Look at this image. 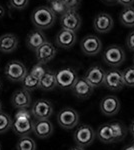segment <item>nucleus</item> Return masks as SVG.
Listing matches in <instances>:
<instances>
[{
    "label": "nucleus",
    "mask_w": 134,
    "mask_h": 150,
    "mask_svg": "<svg viewBox=\"0 0 134 150\" xmlns=\"http://www.w3.org/2000/svg\"><path fill=\"white\" fill-rule=\"evenodd\" d=\"M11 128L14 133L19 136H27L32 132L33 121L32 114L27 109H19L14 115V120L12 121Z\"/></svg>",
    "instance_id": "f257e3e1"
},
{
    "label": "nucleus",
    "mask_w": 134,
    "mask_h": 150,
    "mask_svg": "<svg viewBox=\"0 0 134 150\" xmlns=\"http://www.w3.org/2000/svg\"><path fill=\"white\" fill-rule=\"evenodd\" d=\"M31 21L37 29L45 30L54 25L56 15L48 6H38L31 14Z\"/></svg>",
    "instance_id": "f03ea898"
},
{
    "label": "nucleus",
    "mask_w": 134,
    "mask_h": 150,
    "mask_svg": "<svg viewBox=\"0 0 134 150\" xmlns=\"http://www.w3.org/2000/svg\"><path fill=\"white\" fill-rule=\"evenodd\" d=\"M102 58L108 66L112 68H117L125 61V52L123 48L119 45H109L104 50Z\"/></svg>",
    "instance_id": "7ed1b4c3"
},
{
    "label": "nucleus",
    "mask_w": 134,
    "mask_h": 150,
    "mask_svg": "<svg viewBox=\"0 0 134 150\" xmlns=\"http://www.w3.org/2000/svg\"><path fill=\"white\" fill-rule=\"evenodd\" d=\"M55 78L58 87H60L61 89H72L78 76L73 68L65 67L55 72Z\"/></svg>",
    "instance_id": "20e7f679"
},
{
    "label": "nucleus",
    "mask_w": 134,
    "mask_h": 150,
    "mask_svg": "<svg viewBox=\"0 0 134 150\" xmlns=\"http://www.w3.org/2000/svg\"><path fill=\"white\" fill-rule=\"evenodd\" d=\"M95 132L93 128L89 125L82 124L77 127V129L74 132V141L77 146L80 147H87L93 143L95 139Z\"/></svg>",
    "instance_id": "39448f33"
},
{
    "label": "nucleus",
    "mask_w": 134,
    "mask_h": 150,
    "mask_svg": "<svg viewBox=\"0 0 134 150\" xmlns=\"http://www.w3.org/2000/svg\"><path fill=\"white\" fill-rule=\"evenodd\" d=\"M5 76L11 81H22V79L27 74V69L22 62L18 60H11L6 64L4 69Z\"/></svg>",
    "instance_id": "423d86ee"
},
{
    "label": "nucleus",
    "mask_w": 134,
    "mask_h": 150,
    "mask_svg": "<svg viewBox=\"0 0 134 150\" xmlns=\"http://www.w3.org/2000/svg\"><path fill=\"white\" fill-rule=\"evenodd\" d=\"M57 122L64 129H72L78 124L79 115L77 111L72 108H63L57 115Z\"/></svg>",
    "instance_id": "0eeeda50"
},
{
    "label": "nucleus",
    "mask_w": 134,
    "mask_h": 150,
    "mask_svg": "<svg viewBox=\"0 0 134 150\" xmlns=\"http://www.w3.org/2000/svg\"><path fill=\"white\" fill-rule=\"evenodd\" d=\"M82 19L76 10H67L60 16V25L63 29L76 33L81 27Z\"/></svg>",
    "instance_id": "6e6552de"
},
{
    "label": "nucleus",
    "mask_w": 134,
    "mask_h": 150,
    "mask_svg": "<svg viewBox=\"0 0 134 150\" xmlns=\"http://www.w3.org/2000/svg\"><path fill=\"white\" fill-rule=\"evenodd\" d=\"M80 48L83 54L87 56H95L101 51L102 42L96 35L89 34L82 38L80 42Z\"/></svg>",
    "instance_id": "1a4fd4ad"
},
{
    "label": "nucleus",
    "mask_w": 134,
    "mask_h": 150,
    "mask_svg": "<svg viewBox=\"0 0 134 150\" xmlns=\"http://www.w3.org/2000/svg\"><path fill=\"white\" fill-rule=\"evenodd\" d=\"M109 90L111 91H119L123 88L124 81L122 77V72L117 68H112L105 72L104 77V84Z\"/></svg>",
    "instance_id": "9d476101"
},
{
    "label": "nucleus",
    "mask_w": 134,
    "mask_h": 150,
    "mask_svg": "<svg viewBox=\"0 0 134 150\" xmlns=\"http://www.w3.org/2000/svg\"><path fill=\"white\" fill-rule=\"evenodd\" d=\"M105 70L99 65H93L89 67L84 75V78L93 88L103 86L104 77H105Z\"/></svg>",
    "instance_id": "9b49d317"
},
{
    "label": "nucleus",
    "mask_w": 134,
    "mask_h": 150,
    "mask_svg": "<svg viewBox=\"0 0 134 150\" xmlns=\"http://www.w3.org/2000/svg\"><path fill=\"white\" fill-rule=\"evenodd\" d=\"M53 113V106L50 101L46 99H39L35 101L32 105L31 114L37 120L48 119Z\"/></svg>",
    "instance_id": "f8f14e48"
},
{
    "label": "nucleus",
    "mask_w": 134,
    "mask_h": 150,
    "mask_svg": "<svg viewBox=\"0 0 134 150\" xmlns=\"http://www.w3.org/2000/svg\"><path fill=\"white\" fill-rule=\"evenodd\" d=\"M56 53H57L56 47L51 42L46 41L39 48L35 50V56L38 63L44 65L50 62L56 56Z\"/></svg>",
    "instance_id": "ddd939ff"
},
{
    "label": "nucleus",
    "mask_w": 134,
    "mask_h": 150,
    "mask_svg": "<svg viewBox=\"0 0 134 150\" xmlns=\"http://www.w3.org/2000/svg\"><path fill=\"white\" fill-rule=\"evenodd\" d=\"M114 21L110 14L101 12L94 17L93 28L98 33H108L113 28Z\"/></svg>",
    "instance_id": "4468645a"
},
{
    "label": "nucleus",
    "mask_w": 134,
    "mask_h": 150,
    "mask_svg": "<svg viewBox=\"0 0 134 150\" xmlns=\"http://www.w3.org/2000/svg\"><path fill=\"white\" fill-rule=\"evenodd\" d=\"M75 43H76V33L75 32L61 28V30L58 31V33L56 34V46L63 48V49H70L74 46Z\"/></svg>",
    "instance_id": "2eb2a0df"
},
{
    "label": "nucleus",
    "mask_w": 134,
    "mask_h": 150,
    "mask_svg": "<svg viewBox=\"0 0 134 150\" xmlns=\"http://www.w3.org/2000/svg\"><path fill=\"white\" fill-rule=\"evenodd\" d=\"M119 109H120V101L116 96H105L100 101V110L104 115L113 116L117 114Z\"/></svg>",
    "instance_id": "dca6fc26"
},
{
    "label": "nucleus",
    "mask_w": 134,
    "mask_h": 150,
    "mask_svg": "<svg viewBox=\"0 0 134 150\" xmlns=\"http://www.w3.org/2000/svg\"><path fill=\"white\" fill-rule=\"evenodd\" d=\"M93 87L85 80L84 77H78L72 87V92L80 99H87L93 93Z\"/></svg>",
    "instance_id": "f3484780"
},
{
    "label": "nucleus",
    "mask_w": 134,
    "mask_h": 150,
    "mask_svg": "<svg viewBox=\"0 0 134 150\" xmlns=\"http://www.w3.org/2000/svg\"><path fill=\"white\" fill-rule=\"evenodd\" d=\"M11 102L17 109H27L31 105L30 93L25 89H18L12 95Z\"/></svg>",
    "instance_id": "a211bd4d"
},
{
    "label": "nucleus",
    "mask_w": 134,
    "mask_h": 150,
    "mask_svg": "<svg viewBox=\"0 0 134 150\" xmlns=\"http://www.w3.org/2000/svg\"><path fill=\"white\" fill-rule=\"evenodd\" d=\"M34 134L39 138H47L53 133V125L49 119H39L33 122Z\"/></svg>",
    "instance_id": "6ab92c4d"
},
{
    "label": "nucleus",
    "mask_w": 134,
    "mask_h": 150,
    "mask_svg": "<svg viewBox=\"0 0 134 150\" xmlns=\"http://www.w3.org/2000/svg\"><path fill=\"white\" fill-rule=\"evenodd\" d=\"M46 36L43 33L42 30L40 29H36V30H32L29 32V34L26 37V44L27 47L30 50H34L35 51L37 48H39L44 42H46Z\"/></svg>",
    "instance_id": "aec40b11"
},
{
    "label": "nucleus",
    "mask_w": 134,
    "mask_h": 150,
    "mask_svg": "<svg viewBox=\"0 0 134 150\" xmlns=\"http://www.w3.org/2000/svg\"><path fill=\"white\" fill-rule=\"evenodd\" d=\"M18 46V38L12 33H6L0 36V51L3 53H11Z\"/></svg>",
    "instance_id": "412c9836"
},
{
    "label": "nucleus",
    "mask_w": 134,
    "mask_h": 150,
    "mask_svg": "<svg viewBox=\"0 0 134 150\" xmlns=\"http://www.w3.org/2000/svg\"><path fill=\"white\" fill-rule=\"evenodd\" d=\"M96 135L102 143H114V132L110 123H105L99 126Z\"/></svg>",
    "instance_id": "4be33fe9"
},
{
    "label": "nucleus",
    "mask_w": 134,
    "mask_h": 150,
    "mask_svg": "<svg viewBox=\"0 0 134 150\" xmlns=\"http://www.w3.org/2000/svg\"><path fill=\"white\" fill-rule=\"evenodd\" d=\"M56 86H57V84H56L55 73L51 71V70L46 69L44 75L40 79L39 88H41L44 91H50L53 90Z\"/></svg>",
    "instance_id": "5701e85b"
},
{
    "label": "nucleus",
    "mask_w": 134,
    "mask_h": 150,
    "mask_svg": "<svg viewBox=\"0 0 134 150\" xmlns=\"http://www.w3.org/2000/svg\"><path fill=\"white\" fill-rule=\"evenodd\" d=\"M119 20L125 27H134V7H123V9L119 14Z\"/></svg>",
    "instance_id": "b1692460"
},
{
    "label": "nucleus",
    "mask_w": 134,
    "mask_h": 150,
    "mask_svg": "<svg viewBox=\"0 0 134 150\" xmlns=\"http://www.w3.org/2000/svg\"><path fill=\"white\" fill-rule=\"evenodd\" d=\"M39 82L40 80L38 78H36L35 76H33L31 73H28L25 75V77L22 79V86L23 89L27 91H33L35 89L39 88Z\"/></svg>",
    "instance_id": "393cba45"
},
{
    "label": "nucleus",
    "mask_w": 134,
    "mask_h": 150,
    "mask_svg": "<svg viewBox=\"0 0 134 150\" xmlns=\"http://www.w3.org/2000/svg\"><path fill=\"white\" fill-rule=\"evenodd\" d=\"M16 150H36L35 141L29 136H22L17 141Z\"/></svg>",
    "instance_id": "a878e982"
},
{
    "label": "nucleus",
    "mask_w": 134,
    "mask_h": 150,
    "mask_svg": "<svg viewBox=\"0 0 134 150\" xmlns=\"http://www.w3.org/2000/svg\"><path fill=\"white\" fill-rule=\"evenodd\" d=\"M112 128H113L114 132V142H119L120 140H122L126 135V129L125 126L122 123L115 121L110 123Z\"/></svg>",
    "instance_id": "bb28decb"
},
{
    "label": "nucleus",
    "mask_w": 134,
    "mask_h": 150,
    "mask_svg": "<svg viewBox=\"0 0 134 150\" xmlns=\"http://www.w3.org/2000/svg\"><path fill=\"white\" fill-rule=\"evenodd\" d=\"M122 77L124 85L134 88V66L126 67L122 71Z\"/></svg>",
    "instance_id": "cd10ccee"
},
{
    "label": "nucleus",
    "mask_w": 134,
    "mask_h": 150,
    "mask_svg": "<svg viewBox=\"0 0 134 150\" xmlns=\"http://www.w3.org/2000/svg\"><path fill=\"white\" fill-rule=\"evenodd\" d=\"M12 119L8 114L4 112H0V134L5 133L11 128Z\"/></svg>",
    "instance_id": "c85d7f7f"
},
{
    "label": "nucleus",
    "mask_w": 134,
    "mask_h": 150,
    "mask_svg": "<svg viewBox=\"0 0 134 150\" xmlns=\"http://www.w3.org/2000/svg\"><path fill=\"white\" fill-rule=\"evenodd\" d=\"M49 8L51 9V11L55 14V15H60L64 14L67 11V8L65 6V4L63 3V1L59 2H53V3H49Z\"/></svg>",
    "instance_id": "c756f323"
},
{
    "label": "nucleus",
    "mask_w": 134,
    "mask_h": 150,
    "mask_svg": "<svg viewBox=\"0 0 134 150\" xmlns=\"http://www.w3.org/2000/svg\"><path fill=\"white\" fill-rule=\"evenodd\" d=\"M45 71H46V68H45L44 66H43V64L37 63V64H35L32 67V69L30 70V72H29V73H31V74L33 75V76H35L36 78H38L40 80L41 77L44 75Z\"/></svg>",
    "instance_id": "7c9ffc66"
},
{
    "label": "nucleus",
    "mask_w": 134,
    "mask_h": 150,
    "mask_svg": "<svg viewBox=\"0 0 134 150\" xmlns=\"http://www.w3.org/2000/svg\"><path fill=\"white\" fill-rule=\"evenodd\" d=\"M29 0H9V4L14 9H24L28 5Z\"/></svg>",
    "instance_id": "2f4dec72"
},
{
    "label": "nucleus",
    "mask_w": 134,
    "mask_h": 150,
    "mask_svg": "<svg viewBox=\"0 0 134 150\" xmlns=\"http://www.w3.org/2000/svg\"><path fill=\"white\" fill-rule=\"evenodd\" d=\"M63 3L65 4L67 10H76L79 8L81 4V0H63Z\"/></svg>",
    "instance_id": "473e14b6"
},
{
    "label": "nucleus",
    "mask_w": 134,
    "mask_h": 150,
    "mask_svg": "<svg viewBox=\"0 0 134 150\" xmlns=\"http://www.w3.org/2000/svg\"><path fill=\"white\" fill-rule=\"evenodd\" d=\"M126 46L129 50L134 52V30L131 31L126 37Z\"/></svg>",
    "instance_id": "72a5a7b5"
},
{
    "label": "nucleus",
    "mask_w": 134,
    "mask_h": 150,
    "mask_svg": "<svg viewBox=\"0 0 134 150\" xmlns=\"http://www.w3.org/2000/svg\"><path fill=\"white\" fill-rule=\"evenodd\" d=\"M117 2L120 5H122L124 7L133 6L134 4V0H117Z\"/></svg>",
    "instance_id": "f704fd0d"
},
{
    "label": "nucleus",
    "mask_w": 134,
    "mask_h": 150,
    "mask_svg": "<svg viewBox=\"0 0 134 150\" xmlns=\"http://www.w3.org/2000/svg\"><path fill=\"white\" fill-rule=\"evenodd\" d=\"M4 15H5V9H4L3 6L0 4V18H2Z\"/></svg>",
    "instance_id": "c9c22d12"
},
{
    "label": "nucleus",
    "mask_w": 134,
    "mask_h": 150,
    "mask_svg": "<svg viewBox=\"0 0 134 150\" xmlns=\"http://www.w3.org/2000/svg\"><path fill=\"white\" fill-rule=\"evenodd\" d=\"M129 130H130L131 134H132V135H133V137H134V120H133L132 122H131L130 126H129Z\"/></svg>",
    "instance_id": "e433bc0d"
},
{
    "label": "nucleus",
    "mask_w": 134,
    "mask_h": 150,
    "mask_svg": "<svg viewBox=\"0 0 134 150\" xmlns=\"http://www.w3.org/2000/svg\"><path fill=\"white\" fill-rule=\"evenodd\" d=\"M70 150H84L83 147H80V146H74V147H72V148H70Z\"/></svg>",
    "instance_id": "4c0bfd02"
},
{
    "label": "nucleus",
    "mask_w": 134,
    "mask_h": 150,
    "mask_svg": "<svg viewBox=\"0 0 134 150\" xmlns=\"http://www.w3.org/2000/svg\"><path fill=\"white\" fill-rule=\"evenodd\" d=\"M102 1L105 2V3L111 4V3H114V2H117V0H102Z\"/></svg>",
    "instance_id": "58836bf2"
},
{
    "label": "nucleus",
    "mask_w": 134,
    "mask_h": 150,
    "mask_svg": "<svg viewBox=\"0 0 134 150\" xmlns=\"http://www.w3.org/2000/svg\"><path fill=\"white\" fill-rule=\"evenodd\" d=\"M123 150H134V145H128Z\"/></svg>",
    "instance_id": "ea45409f"
},
{
    "label": "nucleus",
    "mask_w": 134,
    "mask_h": 150,
    "mask_svg": "<svg viewBox=\"0 0 134 150\" xmlns=\"http://www.w3.org/2000/svg\"><path fill=\"white\" fill-rule=\"evenodd\" d=\"M48 3H53V2H59V1H63V0H47Z\"/></svg>",
    "instance_id": "a19ab883"
},
{
    "label": "nucleus",
    "mask_w": 134,
    "mask_h": 150,
    "mask_svg": "<svg viewBox=\"0 0 134 150\" xmlns=\"http://www.w3.org/2000/svg\"><path fill=\"white\" fill-rule=\"evenodd\" d=\"M1 109H2V103H1V101H0V112H1Z\"/></svg>",
    "instance_id": "79ce46f5"
},
{
    "label": "nucleus",
    "mask_w": 134,
    "mask_h": 150,
    "mask_svg": "<svg viewBox=\"0 0 134 150\" xmlns=\"http://www.w3.org/2000/svg\"><path fill=\"white\" fill-rule=\"evenodd\" d=\"M0 89H1V82H0Z\"/></svg>",
    "instance_id": "37998d69"
},
{
    "label": "nucleus",
    "mask_w": 134,
    "mask_h": 150,
    "mask_svg": "<svg viewBox=\"0 0 134 150\" xmlns=\"http://www.w3.org/2000/svg\"><path fill=\"white\" fill-rule=\"evenodd\" d=\"M133 64H134V56H133ZM133 66H134V65H133Z\"/></svg>",
    "instance_id": "c03bdc74"
},
{
    "label": "nucleus",
    "mask_w": 134,
    "mask_h": 150,
    "mask_svg": "<svg viewBox=\"0 0 134 150\" xmlns=\"http://www.w3.org/2000/svg\"><path fill=\"white\" fill-rule=\"evenodd\" d=\"M0 150H1V144H0Z\"/></svg>",
    "instance_id": "a18cd8bd"
},
{
    "label": "nucleus",
    "mask_w": 134,
    "mask_h": 150,
    "mask_svg": "<svg viewBox=\"0 0 134 150\" xmlns=\"http://www.w3.org/2000/svg\"><path fill=\"white\" fill-rule=\"evenodd\" d=\"M133 145H134V140H133Z\"/></svg>",
    "instance_id": "49530a36"
}]
</instances>
